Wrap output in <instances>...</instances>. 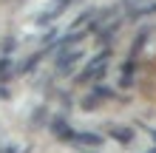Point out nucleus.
<instances>
[{"label":"nucleus","mask_w":156,"mask_h":153,"mask_svg":"<svg viewBox=\"0 0 156 153\" xmlns=\"http://www.w3.org/2000/svg\"><path fill=\"white\" fill-rule=\"evenodd\" d=\"M57 54H60L57 57V71H62V74L68 68H74L80 62V57H82V51H57Z\"/></svg>","instance_id":"nucleus-3"},{"label":"nucleus","mask_w":156,"mask_h":153,"mask_svg":"<svg viewBox=\"0 0 156 153\" xmlns=\"http://www.w3.org/2000/svg\"><path fill=\"white\" fill-rule=\"evenodd\" d=\"M6 153H17V150H14V148H9V150H6Z\"/></svg>","instance_id":"nucleus-10"},{"label":"nucleus","mask_w":156,"mask_h":153,"mask_svg":"<svg viewBox=\"0 0 156 153\" xmlns=\"http://www.w3.org/2000/svg\"><path fill=\"white\" fill-rule=\"evenodd\" d=\"M68 142H74V145H80V148H99L102 145V136L99 133H71V139Z\"/></svg>","instance_id":"nucleus-2"},{"label":"nucleus","mask_w":156,"mask_h":153,"mask_svg":"<svg viewBox=\"0 0 156 153\" xmlns=\"http://www.w3.org/2000/svg\"><path fill=\"white\" fill-rule=\"evenodd\" d=\"M9 77H12V60L0 57V79H9Z\"/></svg>","instance_id":"nucleus-9"},{"label":"nucleus","mask_w":156,"mask_h":153,"mask_svg":"<svg viewBox=\"0 0 156 153\" xmlns=\"http://www.w3.org/2000/svg\"><path fill=\"white\" fill-rule=\"evenodd\" d=\"M151 153H156V150H151Z\"/></svg>","instance_id":"nucleus-11"},{"label":"nucleus","mask_w":156,"mask_h":153,"mask_svg":"<svg viewBox=\"0 0 156 153\" xmlns=\"http://www.w3.org/2000/svg\"><path fill=\"white\" fill-rule=\"evenodd\" d=\"M108 133H111L114 139H119L122 145H128V142H133V130H131V128H116V125H114V128L108 130Z\"/></svg>","instance_id":"nucleus-7"},{"label":"nucleus","mask_w":156,"mask_h":153,"mask_svg":"<svg viewBox=\"0 0 156 153\" xmlns=\"http://www.w3.org/2000/svg\"><path fill=\"white\" fill-rule=\"evenodd\" d=\"M105 96H111V91H108V88H97V91H91V99L82 102V108H85V111H91V108H97L99 99H105Z\"/></svg>","instance_id":"nucleus-5"},{"label":"nucleus","mask_w":156,"mask_h":153,"mask_svg":"<svg viewBox=\"0 0 156 153\" xmlns=\"http://www.w3.org/2000/svg\"><path fill=\"white\" fill-rule=\"evenodd\" d=\"M71 3V0H57V3H54V9H51V12H45V14H40V23H48V20H54V17H57V14H62V12H66V6Z\"/></svg>","instance_id":"nucleus-6"},{"label":"nucleus","mask_w":156,"mask_h":153,"mask_svg":"<svg viewBox=\"0 0 156 153\" xmlns=\"http://www.w3.org/2000/svg\"><path fill=\"white\" fill-rule=\"evenodd\" d=\"M105 68H108V51H102L97 60H91L85 71L80 74V82H91V79H102L105 77Z\"/></svg>","instance_id":"nucleus-1"},{"label":"nucleus","mask_w":156,"mask_h":153,"mask_svg":"<svg viewBox=\"0 0 156 153\" xmlns=\"http://www.w3.org/2000/svg\"><path fill=\"white\" fill-rule=\"evenodd\" d=\"M133 68H136L133 60H128L125 65H122V85H131V82H133Z\"/></svg>","instance_id":"nucleus-8"},{"label":"nucleus","mask_w":156,"mask_h":153,"mask_svg":"<svg viewBox=\"0 0 156 153\" xmlns=\"http://www.w3.org/2000/svg\"><path fill=\"white\" fill-rule=\"evenodd\" d=\"M51 133H54L57 139H66V142H68L74 130L68 128V122H66V119H54V122H51Z\"/></svg>","instance_id":"nucleus-4"}]
</instances>
